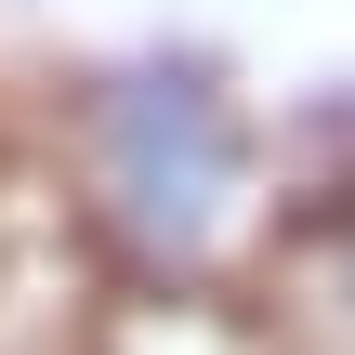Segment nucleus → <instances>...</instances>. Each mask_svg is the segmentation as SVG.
<instances>
[{"instance_id":"f257e3e1","label":"nucleus","mask_w":355,"mask_h":355,"mask_svg":"<svg viewBox=\"0 0 355 355\" xmlns=\"http://www.w3.org/2000/svg\"><path fill=\"white\" fill-rule=\"evenodd\" d=\"M79 198L119 250L198 277L250 237V132L198 66H105L79 92Z\"/></svg>"},{"instance_id":"f03ea898","label":"nucleus","mask_w":355,"mask_h":355,"mask_svg":"<svg viewBox=\"0 0 355 355\" xmlns=\"http://www.w3.org/2000/svg\"><path fill=\"white\" fill-rule=\"evenodd\" d=\"M263 303H277V329L355 355V184H329V198L263 224Z\"/></svg>"}]
</instances>
